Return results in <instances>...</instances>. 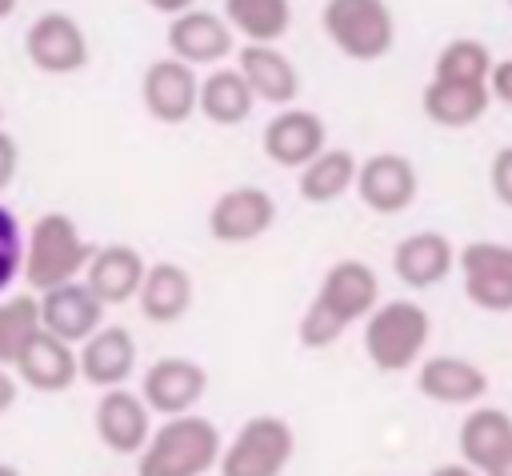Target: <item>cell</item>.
Here are the masks:
<instances>
[{
  "label": "cell",
  "instance_id": "cell-25",
  "mask_svg": "<svg viewBox=\"0 0 512 476\" xmlns=\"http://www.w3.org/2000/svg\"><path fill=\"white\" fill-rule=\"evenodd\" d=\"M192 296H196V288H192L188 268L176 264V260H160V264H148V276L140 284L136 304H140L144 320H152V324H176V320L188 316Z\"/></svg>",
  "mask_w": 512,
  "mask_h": 476
},
{
  "label": "cell",
  "instance_id": "cell-11",
  "mask_svg": "<svg viewBox=\"0 0 512 476\" xmlns=\"http://www.w3.org/2000/svg\"><path fill=\"white\" fill-rule=\"evenodd\" d=\"M168 52L188 60L192 68L220 64L236 52V28L228 24L224 12L188 8V12L172 16V24H168Z\"/></svg>",
  "mask_w": 512,
  "mask_h": 476
},
{
  "label": "cell",
  "instance_id": "cell-16",
  "mask_svg": "<svg viewBox=\"0 0 512 476\" xmlns=\"http://www.w3.org/2000/svg\"><path fill=\"white\" fill-rule=\"evenodd\" d=\"M328 128L316 112L308 108H280L268 124H264V156L280 168H304L308 160H316L328 144Z\"/></svg>",
  "mask_w": 512,
  "mask_h": 476
},
{
  "label": "cell",
  "instance_id": "cell-26",
  "mask_svg": "<svg viewBox=\"0 0 512 476\" xmlns=\"http://www.w3.org/2000/svg\"><path fill=\"white\" fill-rule=\"evenodd\" d=\"M252 104H256V92L240 68H216L200 80V116L220 128L244 124L252 116Z\"/></svg>",
  "mask_w": 512,
  "mask_h": 476
},
{
  "label": "cell",
  "instance_id": "cell-24",
  "mask_svg": "<svg viewBox=\"0 0 512 476\" xmlns=\"http://www.w3.org/2000/svg\"><path fill=\"white\" fill-rule=\"evenodd\" d=\"M144 276H148V264H144L140 248H132V244H104V248H96L92 264L84 272V280L96 288V296L104 304L136 300Z\"/></svg>",
  "mask_w": 512,
  "mask_h": 476
},
{
  "label": "cell",
  "instance_id": "cell-28",
  "mask_svg": "<svg viewBox=\"0 0 512 476\" xmlns=\"http://www.w3.org/2000/svg\"><path fill=\"white\" fill-rule=\"evenodd\" d=\"M224 16L236 36L276 44L292 28V0H224Z\"/></svg>",
  "mask_w": 512,
  "mask_h": 476
},
{
  "label": "cell",
  "instance_id": "cell-33",
  "mask_svg": "<svg viewBox=\"0 0 512 476\" xmlns=\"http://www.w3.org/2000/svg\"><path fill=\"white\" fill-rule=\"evenodd\" d=\"M488 184H492V196H496L504 208H512V144L492 156V164H488Z\"/></svg>",
  "mask_w": 512,
  "mask_h": 476
},
{
  "label": "cell",
  "instance_id": "cell-21",
  "mask_svg": "<svg viewBox=\"0 0 512 476\" xmlns=\"http://www.w3.org/2000/svg\"><path fill=\"white\" fill-rule=\"evenodd\" d=\"M416 388L432 404H480L488 392V372L464 356H428L416 368Z\"/></svg>",
  "mask_w": 512,
  "mask_h": 476
},
{
  "label": "cell",
  "instance_id": "cell-5",
  "mask_svg": "<svg viewBox=\"0 0 512 476\" xmlns=\"http://www.w3.org/2000/svg\"><path fill=\"white\" fill-rule=\"evenodd\" d=\"M296 452V436L288 428V420L264 412L240 424V432L228 440L224 456H220V472L224 476H280L292 464Z\"/></svg>",
  "mask_w": 512,
  "mask_h": 476
},
{
  "label": "cell",
  "instance_id": "cell-17",
  "mask_svg": "<svg viewBox=\"0 0 512 476\" xmlns=\"http://www.w3.org/2000/svg\"><path fill=\"white\" fill-rule=\"evenodd\" d=\"M40 308H44V328L72 340V344H84L100 324H104V300L96 296V288L88 280H68V284H56L48 292H40Z\"/></svg>",
  "mask_w": 512,
  "mask_h": 476
},
{
  "label": "cell",
  "instance_id": "cell-27",
  "mask_svg": "<svg viewBox=\"0 0 512 476\" xmlns=\"http://www.w3.org/2000/svg\"><path fill=\"white\" fill-rule=\"evenodd\" d=\"M356 176H360V160L348 148H324L316 160L300 168L296 188L308 204H332L356 184Z\"/></svg>",
  "mask_w": 512,
  "mask_h": 476
},
{
  "label": "cell",
  "instance_id": "cell-12",
  "mask_svg": "<svg viewBox=\"0 0 512 476\" xmlns=\"http://www.w3.org/2000/svg\"><path fill=\"white\" fill-rule=\"evenodd\" d=\"M276 224V200L256 188V184H240V188H228L212 200L208 208V232L220 240V244H248V240H260L268 228Z\"/></svg>",
  "mask_w": 512,
  "mask_h": 476
},
{
  "label": "cell",
  "instance_id": "cell-15",
  "mask_svg": "<svg viewBox=\"0 0 512 476\" xmlns=\"http://www.w3.org/2000/svg\"><path fill=\"white\" fill-rule=\"evenodd\" d=\"M144 400L152 404L156 416H180L192 412L204 392H208V372L204 364L188 360V356H164L156 364H148L144 380H140Z\"/></svg>",
  "mask_w": 512,
  "mask_h": 476
},
{
  "label": "cell",
  "instance_id": "cell-23",
  "mask_svg": "<svg viewBox=\"0 0 512 476\" xmlns=\"http://www.w3.org/2000/svg\"><path fill=\"white\" fill-rule=\"evenodd\" d=\"M236 68L248 76L256 100H264V104L288 108V104L296 100V92H300V72H296V64H292L276 44H256V40H248V44L236 52Z\"/></svg>",
  "mask_w": 512,
  "mask_h": 476
},
{
  "label": "cell",
  "instance_id": "cell-18",
  "mask_svg": "<svg viewBox=\"0 0 512 476\" xmlns=\"http://www.w3.org/2000/svg\"><path fill=\"white\" fill-rule=\"evenodd\" d=\"M452 268H460V252L452 248V240L436 228L412 232L392 248V272L400 276V284L424 292L436 288Z\"/></svg>",
  "mask_w": 512,
  "mask_h": 476
},
{
  "label": "cell",
  "instance_id": "cell-14",
  "mask_svg": "<svg viewBox=\"0 0 512 476\" xmlns=\"http://www.w3.org/2000/svg\"><path fill=\"white\" fill-rule=\"evenodd\" d=\"M8 368L24 388L52 396V392H68L80 380V352H72V340L44 328L24 344V352Z\"/></svg>",
  "mask_w": 512,
  "mask_h": 476
},
{
  "label": "cell",
  "instance_id": "cell-22",
  "mask_svg": "<svg viewBox=\"0 0 512 476\" xmlns=\"http://www.w3.org/2000/svg\"><path fill=\"white\" fill-rule=\"evenodd\" d=\"M492 88L488 84H472V80H448V76H432L420 92V108L432 124L440 128H468L476 124L488 104H492Z\"/></svg>",
  "mask_w": 512,
  "mask_h": 476
},
{
  "label": "cell",
  "instance_id": "cell-7",
  "mask_svg": "<svg viewBox=\"0 0 512 476\" xmlns=\"http://www.w3.org/2000/svg\"><path fill=\"white\" fill-rule=\"evenodd\" d=\"M464 296L484 312H512V244L472 240L460 248Z\"/></svg>",
  "mask_w": 512,
  "mask_h": 476
},
{
  "label": "cell",
  "instance_id": "cell-6",
  "mask_svg": "<svg viewBox=\"0 0 512 476\" xmlns=\"http://www.w3.org/2000/svg\"><path fill=\"white\" fill-rule=\"evenodd\" d=\"M152 416L156 412L144 400V392H128L124 384H116V388H104L100 392L92 424H96V436H100V444L108 452H116V456H140L144 444L156 432L152 428Z\"/></svg>",
  "mask_w": 512,
  "mask_h": 476
},
{
  "label": "cell",
  "instance_id": "cell-36",
  "mask_svg": "<svg viewBox=\"0 0 512 476\" xmlns=\"http://www.w3.org/2000/svg\"><path fill=\"white\" fill-rule=\"evenodd\" d=\"M152 12H160V16H180V12H188V8H196V0H144Z\"/></svg>",
  "mask_w": 512,
  "mask_h": 476
},
{
  "label": "cell",
  "instance_id": "cell-20",
  "mask_svg": "<svg viewBox=\"0 0 512 476\" xmlns=\"http://www.w3.org/2000/svg\"><path fill=\"white\" fill-rule=\"evenodd\" d=\"M316 296H320L340 320L356 324V320H368L372 308L380 304V276H376L364 260H336V264L324 272Z\"/></svg>",
  "mask_w": 512,
  "mask_h": 476
},
{
  "label": "cell",
  "instance_id": "cell-35",
  "mask_svg": "<svg viewBox=\"0 0 512 476\" xmlns=\"http://www.w3.org/2000/svg\"><path fill=\"white\" fill-rule=\"evenodd\" d=\"M0 152H4V160H0V188H12V180H16V136L12 132H0Z\"/></svg>",
  "mask_w": 512,
  "mask_h": 476
},
{
  "label": "cell",
  "instance_id": "cell-29",
  "mask_svg": "<svg viewBox=\"0 0 512 476\" xmlns=\"http://www.w3.org/2000/svg\"><path fill=\"white\" fill-rule=\"evenodd\" d=\"M36 332H44L40 296H8L0 304V364H12Z\"/></svg>",
  "mask_w": 512,
  "mask_h": 476
},
{
  "label": "cell",
  "instance_id": "cell-10",
  "mask_svg": "<svg viewBox=\"0 0 512 476\" xmlns=\"http://www.w3.org/2000/svg\"><path fill=\"white\" fill-rule=\"evenodd\" d=\"M420 192L416 164L404 152H376L360 164L356 176V196L368 212L376 216H400Z\"/></svg>",
  "mask_w": 512,
  "mask_h": 476
},
{
  "label": "cell",
  "instance_id": "cell-19",
  "mask_svg": "<svg viewBox=\"0 0 512 476\" xmlns=\"http://www.w3.org/2000/svg\"><path fill=\"white\" fill-rule=\"evenodd\" d=\"M80 380L92 388H116L136 368V340L124 324H100L80 348Z\"/></svg>",
  "mask_w": 512,
  "mask_h": 476
},
{
  "label": "cell",
  "instance_id": "cell-30",
  "mask_svg": "<svg viewBox=\"0 0 512 476\" xmlns=\"http://www.w3.org/2000/svg\"><path fill=\"white\" fill-rule=\"evenodd\" d=\"M496 60L488 52L484 40H472V36H456L448 40L440 52H436V64H432V76H448V80H472V84H488Z\"/></svg>",
  "mask_w": 512,
  "mask_h": 476
},
{
  "label": "cell",
  "instance_id": "cell-3",
  "mask_svg": "<svg viewBox=\"0 0 512 476\" xmlns=\"http://www.w3.org/2000/svg\"><path fill=\"white\" fill-rule=\"evenodd\" d=\"M320 24L332 48L356 64H372L396 44V16L388 0H324Z\"/></svg>",
  "mask_w": 512,
  "mask_h": 476
},
{
  "label": "cell",
  "instance_id": "cell-34",
  "mask_svg": "<svg viewBox=\"0 0 512 476\" xmlns=\"http://www.w3.org/2000/svg\"><path fill=\"white\" fill-rule=\"evenodd\" d=\"M488 88H492V96H496L500 104L512 108V56H508V60H496V68H492V76H488Z\"/></svg>",
  "mask_w": 512,
  "mask_h": 476
},
{
  "label": "cell",
  "instance_id": "cell-4",
  "mask_svg": "<svg viewBox=\"0 0 512 476\" xmlns=\"http://www.w3.org/2000/svg\"><path fill=\"white\" fill-rule=\"evenodd\" d=\"M432 336V320L416 300H384L364 320V352L380 372H408Z\"/></svg>",
  "mask_w": 512,
  "mask_h": 476
},
{
  "label": "cell",
  "instance_id": "cell-13",
  "mask_svg": "<svg viewBox=\"0 0 512 476\" xmlns=\"http://www.w3.org/2000/svg\"><path fill=\"white\" fill-rule=\"evenodd\" d=\"M460 456L484 476H512V416L480 404L460 420Z\"/></svg>",
  "mask_w": 512,
  "mask_h": 476
},
{
  "label": "cell",
  "instance_id": "cell-32",
  "mask_svg": "<svg viewBox=\"0 0 512 476\" xmlns=\"http://www.w3.org/2000/svg\"><path fill=\"white\" fill-rule=\"evenodd\" d=\"M4 240H8V260H4V284L24 276V256H28V232L20 228V216L4 208Z\"/></svg>",
  "mask_w": 512,
  "mask_h": 476
},
{
  "label": "cell",
  "instance_id": "cell-1",
  "mask_svg": "<svg viewBox=\"0 0 512 476\" xmlns=\"http://www.w3.org/2000/svg\"><path fill=\"white\" fill-rule=\"evenodd\" d=\"M220 456H224V444L216 424L208 416L180 412V416H164V424L152 432V440L136 456V472L140 476H204L220 468Z\"/></svg>",
  "mask_w": 512,
  "mask_h": 476
},
{
  "label": "cell",
  "instance_id": "cell-2",
  "mask_svg": "<svg viewBox=\"0 0 512 476\" xmlns=\"http://www.w3.org/2000/svg\"><path fill=\"white\" fill-rule=\"evenodd\" d=\"M96 256V244L76 228L64 212H44L28 228V256H24V280L32 292H48L56 284L80 280Z\"/></svg>",
  "mask_w": 512,
  "mask_h": 476
},
{
  "label": "cell",
  "instance_id": "cell-9",
  "mask_svg": "<svg viewBox=\"0 0 512 476\" xmlns=\"http://www.w3.org/2000/svg\"><path fill=\"white\" fill-rule=\"evenodd\" d=\"M140 100L152 120L184 124V120H192V112H200V76L180 56L152 60L140 80Z\"/></svg>",
  "mask_w": 512,
  "mask_h": 476
},
{
  "label": "cell",
  "instance_id": "cell-31",
  "mask_svg": "<svg viewBox=\"0 0 512 476\" xmlns=\"http://www.w3.org/2000/svg\"><path fill=\"white\" fill-rule=\"evenodd\" d=\"M344 328H348V320H340V316H336L320 296H312V300H308V308H304V316H300L296 336H300V344H304V348L320 352V348H332V344L344 336Z\"/></svg>",
  "mask_w": 512,
  "mask_h": 476
},
{
  "label": "cell",
  "instance_id": "cell-8",
  "mask_svg": "<svg viewBox=\"0 0 512 476\" xmlns=\"http://www.w3.org/2000/svg\"><path fill=\"white\" fill-rule=\"evenodd\" d=\"M24 56L48 76H72L88 64V36L76 16L44 12L24 32Z\"/></svg>",
  "mask_w": 512,
  "mask_h": 476
},
{
  "label": "cell",
  "instance_id": "cell-37",
  "mask_svg": "<svg viewBox=\"0 0 512 476\" xmlns=\"http://www.w3.org/2000/svg\"><path fill=\"white\" fill-rule=\"evenodd\" d=\"M16 12V0H0V16H12Z\"/></svg>",
  "mask_w": 512,
  "mask_h": 476
},
{
  "label": "cell",
  "instance_id": "cell-38",
  "mask_svg": "<svg viewBox=\"0 0 512 476\" xmlns=\"http://www.w3.org/2000/svg\"><path fill=\"white\" fill-rule=\"evenodd\" d=\"M508 4H512V0H508Z\"/></svg>",
  "mask_w": 512,
  "mask_h": 476
}]
</instances>
